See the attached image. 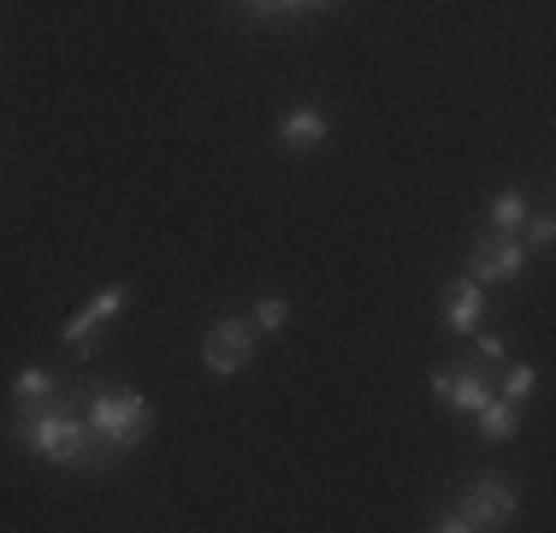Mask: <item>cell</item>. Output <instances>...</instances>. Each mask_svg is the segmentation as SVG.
<instances>
[{
  "mask_svg": "<svg viewBox=\"0 0 556 533\" xmlns=\"http://www.w3.org/2000/svg\"><path fill=\"white\" fill-rule=\"evenodd\" d=\"M12 433H18L36 457H48V462H65V469H101L96 450H89V438H96V433H89V421L77 416V409H65V404H42V409L12 416Z\"/></svg>",
  "mask_w": 556,
  "mask_h": 533,
  "instance_id": "obj_1",
  "label": "cell"
},
{
  "mask_svg": "<svg viewBox=\"0 0 556 533\" xmlns=\"http://www.w3.org/2000/svg\"><path fill=\"white\" fill-rule=\"evenodd\" d=\"M89 433H96V445H108L113 457H125V450H137L142 438L154 433V404L137 392H96V404H89Z\"/></svg>",
  "mask_w": 556,
  "mask_h": 533,
  "instance_id": "obj_2",
  "label": "cell"
},
{
  "mask_svg": "<svg viewBox=\"0 0 556 533\" xmlns=\"http://www.w3.org/2000/svg\"><path fill=\"white\" fill-rule=\"evenodd\" d=\"M125 297H130L125 285H101V297H89L84 309H77L72 320H65V332H60V338H65V350H72L77 362H89V356H96L101 326H108V320H113L118 309H125Z\"/></svg>",
  "mask_w": 556,
  "mask_h": 533,
  "instance_id": "obj_3",
  "label": "cell"
},
{
  "mask_svg": "<svg viewBox=\"0 0 556 533\" xmlns=\"http://www.w3.org/2000/svg\"><path fill=\"white\" fill-rule=\"evenodd\" d=\"M249 356H255V326H249V320L225 314V320H214V326H207V344H202L207 373H243Z\"/></svg>",
  "mask_w": 556,
  "mask_h": 533,
  "instance_id": "obj_4",
  "label": "cell"
},
{
  "mask_svg": "<svg viewBox=\"0 0 556 533\" xmlns=\"http://www.w3.org/2000/svg\"><path fill=\"white\" fill-rule=\"evenodd\" d=\"M521 266H527V249H521V237H509V232H492V237H480V244H473L468 278H473V285H509V278H521Z\"/></svg>",
  "mask_w": 556,
  "mask_h": 533,
  "instance_id": "obj_5",
  "label": "cell"
},
{
  "mask_svg": "<svg viewBox=\"0 0 556 533\" xmlns=\"http://www.w3.org/2000/svg\"><path fill=\"white\" fill-rule=\"evenodd\" d=\"M432 397H439V404H450V409H462V416H473V409L485 404V397H492V385H485V373L473 368V362H456V368H439L432 373Z\"/></svg>",
  "mask_w": 556,
  "mask_h": 533,
  "instance_id": "obj_6",
  "label": "cell"
},
{
  "mask_svg": "<svg viewBox=\"0 0 556 533\" xmlns=\"http://www.w3.org/2000/svg\"><path fill=\"white\" fill-rule=\"evenodd\" d=\"M462 510H468V522L480 528V533L485 528H503L515 516V486H509V480H497V474H480L468 486V498H462Z\"/></svg>",
  "mask_w": 556,
  "mask_h": 533,
  "instance_id": "obj_7",
  "label": "cell"
},
{
  "mask_svg": "<svg viewBox=\"0 0 556 533\" xmlns=\"http://www.w3.org/2000/svg\"><path fill=\"white\" fill-rule=\"evenodd\" d=\"M278 142H285L290 154H314L320 142H332V119H326L320 107H290V113L278 119Z\"/></svg>",
  "mask_w": 556,
  "mask_h": 533,
  "instance_id": "obj_8",
  "label": "cell"
},
{
  "mask_svg": "<svg viewBox=\"0 0 556 533\" xmlns=\"http://www.w3.org/2000/svg\"><path fill=\"white\" fill-rule=\"evenodd\" d=\"M444 320H450V332H480L485 290L473 285V278H456V285H450V302H444Z\"/></svg>",
  "mask_w": 556,
  "mask_h": 533,
  "instance_id": "obj_9",
  "label": "cell"
},
{
  "mask_svg": "<svg viewBox=\"0 0 556 533\" xmlns=\"http://www.w3.org/2000/svg\"><path fill=\"white\" fill-rule=\"evenodd\" d=\"M54 404V373L48 368H18V380H12V416H24V409H42Z\"/></svg>",
  "mask_w": 556,
  "mask_h": 533,
  "instance_id": "obj_10",
  "label": "cell"
},
{
  "mask_svg": "<svg viewBox=\"0 0 556 533\" xmlns=\"http://www.w3.org/2000/svg\"><path fill=\"white\" fill-rule=\"evenodd\" d=\"M473 426H480L485 445H509V438H515V404H503V397H485V404L473 409Z\"/></svg>",
  "mask_w": 556,
  "mask_h": 533,
  "instance_id": "obj_11",
  "label": "cell"
},
{
  "mask_svg": "<svg viewBox=\"0 0 556 533\" xmlns=\"http://www.w3.org/2000/svg\"><path fill=\"white\" fill-rule=\"evenodd\" d=\"M521 225H527V196L521 190H497L492 196V232L521 237Z\"/></svg>",
  "mask_w": 556,
  "mask_h": 533,
  "instance_id": "obj_12",
  "label": "cell"
},
{
  "mask_svg": "<svg viewBox=\"0 0 556 533\" xmlns=\"http://www.w3.org/2000/svg\"><path fill=\"white\" fill-rule=\"evenodd\" d=\"M533 385H539V373L533 368H503V404H515V409H521L527 404V397H533Z\"/></svg>",
  "mask_w": 556,
  "mask_h": 533,
  "instance_id": "obj_13",
  "label": "cell"
},
{
  "mask_svg": "<svg viewBox=\"0 0 556 533\" xmlns=\"http://www.w3.org/2000/svg\"><path fill=\"white\" fill-rule=\"evenodd\" d=\"M255 326H261V332H278V326H290V302H285V297H261V309H255Z\"/></svg>",
  "mask_w": 556,
  "mask_h": 533,
  "instance_id": "obj_14",
  "label": "cell"
},
{
  "mask_svg": "<svg viewBox=\"0 0 556 533\" xmlns=\"http://www.w3.org/2000/svg\"><path fill=\"white\" fill-rule=\"evenodd\" d=\"M527 244H533V249L556 244V220H551V213H527Z\"/></svg>",
  "mask_w": 556,
  "mask_h": 533,
  "instance_id": "obj_15",
  "label": "cell"
},
{
  "mask_svg": "<svg viewBox=\"0 0 556 533\" xmlns=\"http://www.w3.org/2000/svg\"><path fill=\"white\" fill-rule=\"evenodd\" d=\"M432 528H439V533H473V522H468V510H462V504H450Z\"/></svg>",
  "mask_w": 556,
  "mask_h": 533,
  "instance_id": "obj_16",
  "label": "cell"
},
{
  "mask_svg": "<svg viewBox=\"0 0 556 533\" xmlns=\"http://www.w3.org/2000/svg\"><path fill=\"white\" fill-rule=\"evenodd\" d=\"M468 338L480 344V356H485V362H503V338H497V332H468Z\"/></svg>",
  "mask_w": 556,
  "mask_h": 533,
  "instance_id": "obj_17",
  "label": "cell"
},
{
  "mask_svg": "<svg viewBox=\"0 0 556 533\" xmlns=\"http://www.w3.org/2000/svg\"><path fill=\"white\" fill-rule=\"evenodd\" d=\"M261 12H308V0H255Z\"/></svg>",
  "mask_w": 556,
  "mask_h": 533,
  "instance_id": "obj_18",
  "label": "cell"
},
{
  "mask_svg": "<svg viewBox=\"0 0 556 533\" xmlns=\"http://www.w3.org/2000/svg\"><path fill=\"white\" fill-rule=\"evenodd\" d=\"M314 7H338V0H308V12H314Z\"/></svg>",
  "mask_w": 556,
  "mask_h": 533,
  "instance_id": "obj_19",
  "label": "cell"
}]
</instances>
